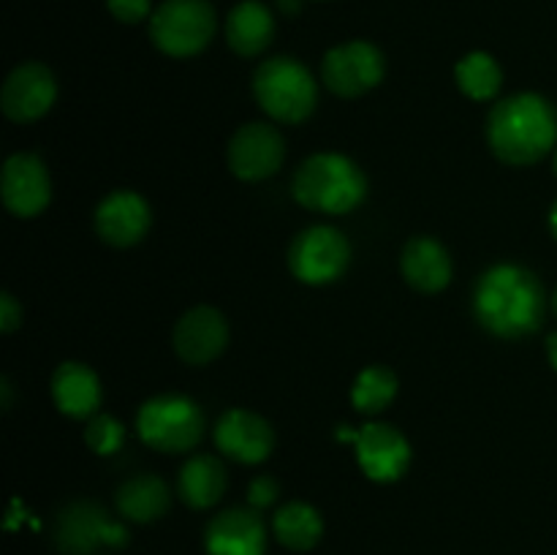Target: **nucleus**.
<instances>
[{"label":"nucleus","instance_id":"nucleus-5","mask_svg":"<svg viewBox=\"0 0 557 555\" xmlns=\"http://www.w3.org/2000/svg\"><path fill=\"white\" fill-rule=\"evenodd\" d=\"M136 433L147 446L166 455L190 452L205 435V414L199 403L180 392H163L141 403Z\"/></svg>","mask_w":557,"mask_h":555},{"label":"nucleus","instance_id":"nucleus-10","mask_svg":"<svg viewBox=\"0 0 557 555\" xmlns=\"http://www.w3.org/2000/svg\"><path fill=\"white\" fill-rule=\"evenodd\" d=\"M228 169L234 177L245 183H259V180L272 177L283 166L286 158V139L272 123H245L243 128L234 131L228 141Z\"/></svg>","mask_w":557,"mask_h":555},{"label":"nucleus","instance_id":"nucleus-11","mask_svg":"<svg viewBox=\"0 0 557 555\" xmlns=\"http://www.w3.org/2000/svg\"><path fill=\"white\" fill-rule=\"evenodd\" d=\"M3 207L14 218H36L52 201V180L47 163L36 152H14L5 158L0 177Z\"/></svg>","mask_w":557,"mask_h":555},{"label":"nucleus","instance_id":"nucleus-32","mask_svg":"<svg viewBox=\"0 0 557 555\" xmlns=\"http://www.w3.org/2000/svg\"><path fill=\"white\" fill-rule=\"evenodd\" d=\"M547 357L549 362H553V368L557 370V332H553V335L547 337Z\"/></svg>","mask_w":557,"mask_h":555},{"label":"nucleus","instance_id":"nucleus-25","mask_svg":"<svg viewBox=\"0 0 557 555\" xmlns=\"http://www.w3.org/2000/svg\"><path fill=\"white\" fill-rule=\"evenodd\" d=\"M397 395V375L384 365H370L357 375L351 403L359 414H381Z\"/></svg>","mask_w":557,"mask_h":555},{"label":"nucleus","instance_id":"nucleus-3","mask_svg":"<svg viewBox=\"0 0 557 555\" xmlns=\"http://www.w3.org/2000/svg\"><path fill=\"white\" fill-rule=\"evenodd\" d=\"M292 194L305 210L346 215L368 196V177L359 163L343 152H315L294 172Z\"/></svg>","mask_w":557,"mask_h":555},{"label":"nucleus","instance_id":"nucleus-17","mask_svg":"<svg viewBox=\"0 0 557 555\" xmlns=\"http://www.w3.org/2000/svg\"><path fill=\"white\" fill-rule=\"evenodd\" d=\"M207 555H264L267 553V528L259 509H234L218 511L205 531Z\"/></svg>","mask_w":557,"mask_h":555},{"label":"nucleus","instance_id":"nucleus-21","mask_svg":"<svg viewBox=\"0 0 557 555\" xmlns=\"http://www.w3.org/2000/svg\"><path fill=\"white\" fill-rule=\"evenodd\" d=\"M226 484V466L215 455H194L180 468L177 495L190 509H210L223 498Z\"/></svg>","mask_w":557,"mask_h":555},{"label":"nucleus","instance_id":"nucleus-4","mask_svg":"<svg viewBox=\"0 0 557 555\" xmlns=\"http://www.w3.org/2000/svg\"><path fill=\"white\" fill-rule=\"evenodd\" d=\"M253 96L275 123L297 125L315 112L319 82L297 58L277 54L256 69Z\"/></svg>","mask_w":557,"mask_h":555},{"label":"nucleus","instance_id":"nucleus-33","mask_svg":"<svg viewBox=\"0 0 557 555\" xmlns=\"http://www.w3.org/2000/svg\"><path fill=\"white\" fill-rule=\"evenodd\" d=\"M549 229H553V234L557 239V201L553 205V210H549Z\"/></svg>","mask_w":557,"mask_h":555},{"label":"nucleus","instance_id":"nucleus-26","mask_svg":"<svg viewBox=\"0 0 557 555\" xmlns=\"http://www.w3.org/2000/svg\"><path fill=\"white\" fill-rule=\"evenodd\" d=\"M85 444L101 457L114 455V452L123 449L125 444V424L120 422V419H114L112 414L98 411L96 417L87 419Z\"/></svg>","mask_w":557,"mask_h":555},{"label":"nucleus","instance_id":"nucleus-22","mask_svg":"<svg viewBox=\"0 0 557 555\" xmlns=\"http://www.w3.org/2000/svg\"><path fill=\"white\" fill-rule=\"evenodd\" d=\"M169 504H172V490L156 473H141V477L128 479V482L120 484L117 495H114L120 517L128 522L158 520V517L166 515Z\"/></svg>","mask_w":557,"mask_h":555},{"label":"nucleus","instance_id":"nucleus-6","mask_svg":"<svg viewBox=\"0 0 557 555\" xmlns=\"http://www.w3.org/2000/svg\"><path fill=\"white\" fill-rule=\"evenodd\" d=\"M218 30L210 0H163L150 16V38L169 58H194L205 52Z\"/></svg>","mask_w":557,"mask_h":555},{"label":"nucleus","instance_id":"nucleus-31","mask_svg":"<svg viewBox=\"0 0 557 555\" xmlns=\"http://www.w3.org/2000/svg\"><path fill=\"white\" fill-rule=\"evenodd\" d=\"M277 9L286 16H297L299 9H302V0H277Z\"/></svg>","mask_w":557,"mask_h":555},{"label":"nucleus","instance_id":"nucleus-30","mask_svg":"<svg viewBox=\"0 0 557 555\" xmlns=\"http://www.w3.org/2000/svg\"><path fill=\"white\" fill-rule=\"evenodd\" d=\"M0 395H3V400H0V408H3V411H11V403H14V386H11V381L5 379H0Z\"/></svg>","mask_w":557,"mask_h":555},{"label":"nucleus","instance_id":"nucleus-12","mask_svg":"<svg viewBox=\"0 0 557 555\" xmlns=\"http://www.w3.org/2000/svg\"><path fill=\"white\" fill-rule=\"evenodd\" d=\"M58 98V79L49 71V65L20 63L3 82L0 90V109L11 123H36L49 109L54 107Z\"/></svg>","mask_w":557,"mask_h":555},{"label":"nucleus","instance_id":"nucleus-18","mask_svg":"<svg viewBox=\"0 0 557 555\" xmlns=\"http://www.w3.org/2000/svg\"><path fill=\"white\" fill-rule=\"evenodd\" d=\"M52 400L71 419H92L101 408L103 392L96 370L85 362H63L52 373Z\"/></svg>","mask_w":557,"mask_h":555},{"label":"nucleus","instance_id":"nucleus-7","mask_svg":"<svg viewBox=\"0 0 557 555\" xmlns=\"http://www.w3.org/2000/svg\"><path fill=\"white\" fill-rule=\"evenodd\" d=\"M54 547L60 555H96L103 547H125L128 528L112 520L96 501H71L54 517Z\"/></svg>","mask_w":557,"mask_h":555},{"label":"nucleus","instance_id":"nucleus-1","mask_svg":"<svg viewBox=\"0 0 557 555\" xmlns=\"http://www.w3.org/2000/svg\"><path fill=\"white\" fill-rule=\"evenodd\" d=\"M547 292L528 267L504 261L484 272L473 288V319L504 341H520L542 326Z\"/></svg>","mask_w":557,"mask_h":555},{"label":"nucleus","instance_id":"nucleus-14","mask_svg":"<svg viewBox=\"0 0 557 555\" xmlns=\"http://www.w3.org/2000/svg\"><path fill=\"white\" fill-rule=\"evenodd\" d=\"M215 446L232 460L256 466L275 449V430L261 414L248 408H228L215 424Z\"/></svg>","mask_w":557,"mask_h":555},{"label":"nucleus","instance_id":"nucleus-19","mask_svg":"<svg viewBox=\"0 0 557 555\" xmlns=\"http://www.w3.org/2000/svg\"><path fill=\"white\" fill-rule=\"evenodd\" d=\"M400 270L408 286L422 294H438L449 286L455 264H451L449 250L438 239L413 237L403 248Z\"/></svg>","mask_w":557,"mask_h":555},{"label":"nucleus","instance_id":"nucleus-27","mask_svg":"<svg viewBox=\"0 0 557 555\" xmlns=\"http://www.w3.org/2000/svg\"><path fill=\"white\" fill-rule=\"evenodd\" d=\"M109 14L123 25H139L147 16H152V0H107Z\"/></svg>","mask_w":557,"mask_h":555},{"label":"nucleus","instance_id":"nucleus-16","mask_svg":"<svg viewBox=\"0 0 557 555\" xmlns=\"http://www.w3.org/2000/svg\"><path fill=\"white\" fill-rule=\"evenodd\" d=\"M150 226L152 210L136 190H114L96 210V234L112 248H131L141 243Z\"/></svg>","mask_w":557,"mask_h":555},{"label":"nucleus","instance_id":"nucleus-34","mask_svg":"<svg viewBox=\"0 0 557 555\" xmlns=\"http://www.w3.org/2000/svg\"><path fill=\"white\" fill-rule=\"evenodd\" d=\"M553 310H555V316H557V288H555V297H553Z\"/></svg>","mask_w":557,"mask_h":555},{"label":"nucleus","instance_id":"nucleus-28","mask_svg":"<svg viewBox=\"0 0 557 555\" xmlns=\"http://www.w3.org/2000/svg\"><path fill=\"white\" fill-rule=\"evenodd\" d=\"M277 495H281V482H277L275 477H270V473H261V477H256L253 482H250L248 504L261 511L267 509V506L275 504Z\"/></svg>","mask_w":557,"mask_h":555},{"label":"nucleus","instance_id":"nucleus-13","mask_svg":"<svg viewBox=\"0 0 557 555\" xmlns=\"http://www.w3.org/2000/svg\"><path fill=\"white\" fill-rule=\"evenodd\" d=\"M357 462L368 479L379 484L397 482L411 466V444L397 428L384 422H368L354 433Z\"/></svg>","mask_w":557,"mask_h":555},{"label":"nucleus","instance_id":"nucleus-2","mask_svg":"<svg viewBox=\"0 0 557 555\" xmlns=\"http://www.w3.org/2000/svg\"><path fill=\"white\" fill-rule=\"evenodd\" d=\"M487 145L509 166L539 163L557 145V112L539 92H515L487 114Z\"/></svg>","mask_w":557,"mask_h":555},{"label":"nucleus","instance_id":"nucleus-24","mask_svg":"<svg viewBox=\"0 0 557 555\" xmlns=\"http://www.w3.org/2000/svg\"><path fill=\"white\" fill-rule=\"evenodd\" d=\"M457 87L473 101H493L504 85V69L490 52H468L455 65Z\"/></svg>","mask_w":557,"mask_h":555},{"label":"nucleus","instance_id":"nucleus-9","mask_svg":"<svg viewBox=\"0 0 557 555\" xmlns=\"http://www.w3.org/2000/svg\"><path fill=\"white\" fill-rule=\"evenodd\" d=\"M386 74V60L375 44L354 38L332 47L321 60V79L326 90L341 98H359L381 85Z\"/></svg>","mask_w":557,"mask_h":555},{"label":"nucleus","instance_id":"nucleus-20","mask_svg":"<svg viewBox=\"0 0 557 555\" xmlns=\"http://www.w3.org/2000/svg\"><path fill=\"white\" fill-rule=\"evenodd\" d=\"M226 44L239 58H256L275 38V16L261 0H243L226 16Z\"/></svg>","mask_w":557,"mask_h":555},{"label":"nucleus","instance_id":"nucleus-23","mask_svg":"<svg viewBox=\"0 0 557 555\" xmlns=\"http://www.w3.org/2000/svg\"><path fill=\"white\" fill-rule=\"evenodd\" d=\"M272 531H275V539L283 547L294 550V553H305V550H313L321 542L324 520L315 511V506L305 504V501H288L275 511Z\"/></svg>","mask_w":557,"mask_h":555},{"label":"nucleus","instance_id":"nucleus-35","mask_svg":"<svg viewBox=\"0 0 557 555\" xmlns=\"http://www.w3.org/2000/svg\"><path fill=\"white\" fill-rule=\"evenodd\" d=\"M555 174H557V152H555Z\"/></svg>","mask_w":557,"mask_h":555},{"label":"nucleus","instance_id":"nucleus-8","mask_svg":"<svg viewBox=\"0 0 557 555\" xmlns=\"http://www.w3.org/2000/svg\"><path fill=\"white\" fill-rule=\"evenodd\" d=\"M351 264V243L335 226H308L294 237L288 248V270L308 286H326L346 275Z\"/></svg>","mask_w":557,"mask_h":555},{"label":"nucleus","instance_id":"nucleus-29","mask_svg":"<svg viewBox=\"0 0 557 555\" xmlns=\"http://www.w3.org/2000/svg\"><path fill=\"white\" fill-rule=\"evenodd\" d=\"M22 326V305L11 292L0 294V330L11 335Z\"/></svg>","mask_w":557,"mask_h":555},{"label":"nucleus","instance_id":"nucleus-15","mask_svg":"<svg viewBox=\"0 0 557 555\" xmlns=\"http://www.w3.org/2000/svg\"><path fill=\"white\" fill-rule=\"evenodd\" d=\"M177 357L188 365H207L221 357L228 346V321L212 305H196L172 332Z\"/></svg>","mask_w":557,"mask_h":555}]
</instances>
